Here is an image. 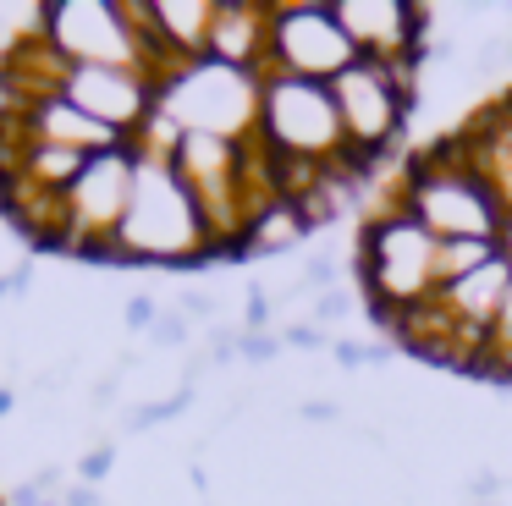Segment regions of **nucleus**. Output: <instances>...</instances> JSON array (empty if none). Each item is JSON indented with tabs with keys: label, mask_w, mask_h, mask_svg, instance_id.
Segmentation results:
<instances>
[{
	"label": "nucleus",
	"mask_w": 512,
	"mask_h": 506,
	"mask_svg": "<svg viewBox=\"0 0 512 506\" xmlns=\"http://www.w3.org/2000/svg\"><path fill=\"white\" fill-rule=\"evenodd\" d=\"M397 193H402V209H408L419 226H430L441 242H457V237L501 242V231H507V204H501V193L474 171L463 132L413 149L408 160H402Z\"/></svg>",
	"instance_id": "f257e3e1"
},
{
	"label": "nucleus",
	"mask_w": 512,
	"mask_h": 506,
	"mask_svg": "<svg viewBox=\"0 0 512 506\" xmlns=\"http://www.w3.org/2000/svg\"><path fill=\"white\" fill-rule=\"evenodd\" d=\"M358 286L380 330L441 292V237L402 209V193H391L358 231Z\"/></svg>",
	"instance_id": "f03ea898"
},
{
	"label": "nucleus",
	"mask_w": 512,
	"mask_h": 506,
	"mask_svg": "<svg viewBox=\"0 0 512 506\" xmlns=\"http://www.w3.org/2000/svg\"><path fill=\"white\" fill-rule=\"evenodd\" d=\"M215 259V237L204 226L199 198L177 176L171 160H144L138 154V187L127 220L116 231L111 264H199Z\"/></svg>",
	"instance_id": "7ed1b4c3"
},
{
	"label": "nucleus",
	"mask_w": 512,
	"mask_h": 506,
	"mask_svg": "<svg viewBox=\"0 0 512 506\" xmlns=\"http://www.w3.org/2000/svg\"><path fill=\"white\" fill-rule=\"evenodd\" d=\"M254 138L265 143V154H276V160H303V165H320V171H358L331 83L265 72Z\"/></svg>",
	"instance_id": "20e7f679"
},
{
	"label": "nucleus",
	"mask_w": 512,
	"mask_h": 506,
	"mask_svg": "<svg viewBox=\"0 0 512 506\" xmlns=\"http://www.w3.org/2000/svg\"><path fill=\"white\" fill-rule=\"evenodd\" d=\"M419 61L424 55H408V61H364V55H358V61L331 83L358 171H369V165L402 138L408 116L419 110Z\"/></svg>",
	"instance_id": "39448f33"
},
{
	"label": "nucleus",
	"mask_w": 512,
	"mask_h": 506,
	"mask_svg": "<svg viewBox=\"0 0 512 506\" xmlns=\"http://www.w3.org/2000/svg\"><path fill=\"white\" fill-rule=\"evenodd\" d=\"M133 187H138L133 143L105 149V154H89V165L78 171V182L61 193V237H67L61 248L111 264L116 231H122L127 204H133Z\"/></svg>",
	"instance_id": "423d86ee"
},
{
	"label": "nucleus",
	"mask_w": 512,
	"mask_h": 506,
	"mask_svg": "<svg viewBox=\"0 0 512 506\" xmlns=\"http://www.w3.org/2000/svg\"><path fill=\"white\" fill-rule=\"evenodd\" d=\"M259 72H237L221 61H193L177 83L160 88V110L182 132H210V138H254L259 132Z\"/></svg>",
	"instance_id": "0eeeda50"
},
{
	"label": "nucleus",
	"mask_w": 512,
	"mask_h": 506,
	"mask_svg": "<svg viewBox=\"0 0 512 506\" xmlns=\"http://www.w3.org/2000/svg\"><path fill=\"white\" fill-rule=\"evenodd\" d=\"M39 33L67 66H133V72H144L127 0H50V6H39Z\"/></svg>",
	"instance_id": "6e6552de"
},
{
	"label": "nucleus",
	"mask_w": 512,
	"mask_h": 506,
	"mask_svg": "<svg viewBox=\"0 0 512 506\" xmlns=\"http://www.w3.org/2000/svg\"><path fill=\"white\" fill-rule=\"evenodd\" d=\"M353 61H358V50L342 33V22H336L331 0H281L270 11V66L265 72L336 83Z\"/></svg>",
	"instance_id": "1a4fd4ad"
},
{
	"label": "nucleus",
	"mask_w": 512,
	"mask_h": 506,
	"mask_svg": "<svg viewBox=\"0 0 512 506\" xmlns=\"http://www.w3.org/2000/svg\"><path fill=\"white\" fill-rule=\"evenodd\" d=\"M56 94L67 99V105H78L83 116H94L100 127L122 132L127 143H133L138 127L160 110V88L149 83L144 72H133V66H67Z\"/></svg>",
	"instance_id": "9d476101"
},
{
	"label": "nucleus",
	"mask_w": 512,
	"mask_h": 506,
	"mask_svg": "<svg viewBox=\"0 0 512 506\" xmlns=\"http://www.w3.org/2000/svg\"><path fill=\"white\" fill-rule=\"evenodd\" d=\"M342 33L364 61H408L424 55V33H430L435 11L408 6V0H331Z\"/></svg>",
	"instance_id": "9b49d317"
},
{
	"label": "nucleus",
	"mask_w": 512,
	"mask_h": 506,
	"mask_svg": "<svg viewBox=\"0 0 512 506\" xmlns=\"http://www.w3.org/2000/svg\"><path fill=\"white\" fill-rule=\"evenodd\" d=\"M270 0H215V28L204 61L237 66V72H259L270 66Z\"/></svg>",
	"instance_id": "f8f14e48"
},
{
	"label": "nucleus",
	"mask_w": 512,
	"mask_h": 506,
	"mask_svg": "<svg viewBox=\"0 0 512 506\" xmlns=\"http://www.w3.org/2000/svg\"><path fill=\"white\" fill-rule=\"evenodd\" d=\"M28 138L34 143H56V149H78V154H105V149H122V132L100 127L94 116H83L78 105H67L61 94L28 105Z\"/></svg>",
	"instance_id": "ddd939ff"
},
{
	"label": "nucleus",
	"mask_w": 512,
	"mask_h": 506,
	"mask_svg": "<svg viewBox=\"0 0 512 506\" xmlns=\"http://www.w3.org/2000/svg\"><path fill=\"white\" fill-rule=\"evenodd\" d=\"M507 286H512V259H507V248H501L496 259L485 264V270H474V275H463V281L441 286V303L452 308L457 325L485 330V336H490V319H496V308H501V297H507Z\"/></svg>",
	"instance_id": "4468645a"
},
{
	"label": "nucleus",
	"mask_w": 512,
	"mask_h": 506,
	"mask_svg": "<svg viewBox=\"0 0 512 506\" xmlns=\"http://www.w3.org/2000/svg\"><path fill=\"white\" fill-rule=\"evenodd\" d=\"M149 22L166 39V50H177L182 61H204L215 28V0H149Z\"/></svg>",
	"instance_id": "2eb2a0df"
},
{
	"label": "nucleus",
	"mask_w": 512,
	"mask_h": 506,
	"mask_svg": "<svg viewBox=\"0 0 512 506\" xmlns=\"http://www.w3.org/2000/svg\"><path fill=\"white\" fill-rule=\"evenodd\" d=\"M303 237H309V220L298 215V204H292V198H270V204H259L254 220L243 226L237 253H243V259H270V253H292Z\"/></svg>",
	"instance_id": "dca6fc26"
},
{
	"label": "nucleus",
	"mask_w": 512,
	"mask_h": 506,
	"mask_svg": "<svg viewBox=\"0 0 512 506\" xmlns=\"http://www.w3.org/2000/svg\"><path fill=\"white\" fill-rule=\"evenodd\" d=\"M496 253H501V242H468V237L441 242V286H452V281H463V275L485 270Z\"/></svg>",
	"instance_id": "f3484780"
},
{
	"label": "nucleus",
	"mask_w": 512,
	"mask_h": 506,
	"mask_svg": "<svg viewBox=\"0 0 512 506\" xmlns=\"http://www.w3.org/2000/svg\"><path fill=\"white\" fill-rule=\"evenodd\" d=\"M347 308H353V292H347V286H331V292H320V297H314V303H309V319H314V325H331V319H342L347 314Z\"/></svg>",
	"instance_id": "a211bd4d"
},
{
	"label": "nucleus",
	"mask_w": 512,
	"mask_h": 506,
	"mask_svg": "<svg viewBox=\"0 0 512 506\" xmlns=\"http://www.w3.org/2000/svg\"><path fill=\"white\" fill-rule=\"evenodd\" d=\"M281 347H287V341L270 336V330H259V336H254V330H243V341H237V358H243V363H270Z\"/></svg>",
	"instance_id": "6ab92c4d"
},
{
	"label": "nucleus",
	"mask_w": 512,
	"mask_h": 506,
	"mask_svg": "<svg viewBox=\"0 0 512 506\" xmlns=\"http://www.w3.org/2000/svg\"><path fill=\"white\" fill-rule=\"evenodd\" d=\"M149 341H155V347H188V314H182V308L160 314L155 330H149Z\"/></svg>",
	"instance_id": "aec40b11"
},
{
	"label": "nucleus",
	"mask_w": 512,
	"mask_h": 506,
	"mask_svg": "<svg viewBox=\"0 0 512 506\" xmlns=\"http://www.w3.org/2000/svg\"><path fill=\"white\" fill-rule=\"evenodd\" d=\"M155 319H160L155 297H127V308H122V325L127 330H155Z\"/></svg>",
	"instance_id": "412c9836"
},
{
	"label": "nucleus",
	"mask_w": 512,
	"mask_h": 506,
	"mask_svg": "<svg viewBox=\"0 0 512 506\" xmlns=\"http://www.w3.org/2000/svg\"><path fill=\"white\" fill-rule=\"evenodd\" d=\"M281 341H287V347H298V352H320V347H331V336H325V330L314 325V319H309V325H287V330H281Z\"/></svg>",
	"instance_id": "4be33fe9"
},
{
	"label": "nucleus",
	"mask_w": 512,
	"mask_h": 506,
	"mask_svg": "<svg viewBox=\"0 0 512 506\" xmlns=\"http://www.w3.org/2000/svg\"><path fill=\"white\" fill-rule=\"evenodd\" d=\"M116 468V446H94L89 451V457H83L78 462V473H83V484H100L105 479V473H111Z\"/></svg>",
	"instance_id": "5701e85b"
},
{
	"label": "nucleus",
	"mask_w": 512,
	"mask_h": 506,
	"mask_svg": "<svg viewBox=\"0 0 512 506\" xmlns=\"http://www.w3.org/2000/svg\"><path fill=\"white\" fill-rule=\"evenodd\" d=\"M298 418H303V424H336L342 413H336V402H331V396H309V402L298 407Z\"/></svg>",
	"instance_id": "b1692460"
},
{
	"label": "nucleus",
	"mask_w": 512,
	"mask_h": 506,
	"mask_svg": "<svg viewBox=\"0 0 512 506\" xmlns=\"http://www.w3.org/2000/svg\"><path fill=\"white\" fill-rule=\"evenodd\" d=\"M177 308H182V314H199V319H210L221 303H215L210 292H182V297H177Z\"/></svg>",
	"instance_id": "393cba45"
},
{
	"label": "nucleus",
	"mask_w": 512,
	"mask_h": 506,
	"mask_svg": "<svg viewBox=\"0 0 512 506\" xmlns=\"http://www.w3.org/2000/svg\"><path fill=\"white\" fill-rule=\"evenodd\" d=\"M61 501H67V506H105V501H100V490H94V484H72V490L61 495Z\"/></svg>",
	"instance_id": "a878e982"
},
{
	"label": "nucleus",
	"mask_w": 512,
	"mask_h": 506,
	"mask_svg": "<svg viewBox=\"0 0 512 506\" xmlns=\"http://www.w3.org/2000/svg\"><path fill=\"white\" fill-rule=\"evenodd\" d=\"M336 363H342V369H358V363H364V347H358V341H336Z\"/></svg>",
	"instance_id": "bb28decb"
},
{
	"label": "nucleus",
	"mask_w": 512,
	"mask_h": 506,
	"mask_svg": "<svg viewBox=\"0 0 512 506\" xmlns=\"http://www.w3.org/2000/svg\"><path fill=\"white\" fill-rule=\"evenodd\" d=\"M496 385H512V352L501 358V369H496Z\"/></svg>",
	"instance_id": "cd10ccee"
},
{
	"label": "nucleus",
	"mask_w": 512,
	"mask_h": 506,
	"mask_svg": "<svg viewBox=\"0 0 512 506\" xmlns=\"http://www.w3.org/2000/svg\"><path fill=\"white\" fill-rule=\"evenodd\" d=\"M501 248H507V259H512V215H507V231H501Z\"/></svg>",
	"instance_id": "c85d7f7f"
},
{
	"label": "nucleus",
	"mask_w": 512,
	"mask_h": 506,
	"mask_svg": "<svg viewBox=\"0 0 512 506\" xmlns=\"http://www.w3.org/2000/svg\"><path fill=\"white\" fill-rule=\"evenodd\" d=\"M12 413V391H0V418Z\"/></svg>",
	"instance_id": "c756f323"
},
{
	"label": "nucleus",
	"mask_w": 512,
	"mask_h": 506,
	"mask_svg": "<svg viewBox=\"0 0 512 506\" xmlns=\"http://www.w3.org/2000/svg\"><path fill=\"white\" fill-rule=\"evenodd\" d=\"M45 506H67V501H56V495H50V501H45Z\"/></svg>",
	"instance_id": "7c9ffc66"
},
{
	"label": "nucleus",
	"mask_w": 512,
	"mask_h": 506,
	"mask_svg": "<svg viewBox=\"0 0 512 506\" xmlns=\"http://www.w3.org/2000/svg\"><path fill=\"white\" fill-rule=\"evenodd\" d=\"M485 506H496V501H485Z\"/></svg>",
	"instance_id": "2f4dec72"
}]
</instances>
